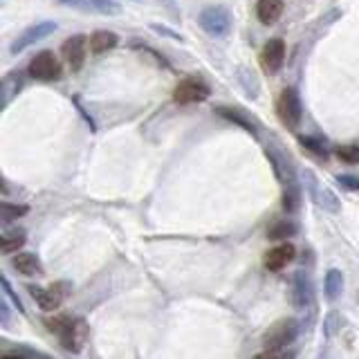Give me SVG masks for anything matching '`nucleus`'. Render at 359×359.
Listing matches in <instances>:
<instances>
[{
	"label": "nucleus",
	"instance_id": "4be33fe9",
	"mask_svg": "<svg viewBox=\"0 0 359 359\" xmlns=\"http://www.w3.org/2000/svg\"><path fill=\"white\" fill-rule=\"evenodd\" d=\"M268 155V160L272 162V168H274V173H277V177L281 180L283 184H288V182H294V171H292V166L290 162H283V157L279 153H274V151H265Z\"/></svg>",
	"mask_w": 359,
	"mask_h": 359
},
{
	"label": "nucleus",
	"instance_id": "9b49d317",
	"mask_svg": "<svg viewBox=\"0 0 359 359\" xmlns=\"http://www.w3.org/2000/svg\"><path fill=\"white\" fill-rule=\"evenodd\" d=\"M88 36L83 34H75L70 36L66 43L61 45V57L66 61V66L72 70V72H79L83 68V63H86V54H88Z\"/></svg>",
	"mask_w": 359,
	"mask_h": 359
},
{
	"label": "nucleus",
	"instance_id": "423d86ee",
	"mask_svg": "<svg viewBox=\"0 0 359 359\" xmlns=\"http://www.w3.org/2000/svg\"><path fill=\"white\" fill-rule=\"evenodd\" d=\"M277 115L279 119L288 126L290 131L299 129L301 126V117H303V105H301V97L294 88H285L281 92V97L277 101Z\"/></svg>",
	"mask_w": 359,
	"mask_h": 359
},
{
	"label": "nucleus",
	"instance_id": "f03ea898",
	"mask_svg": "<svg viewBox=\"0 0 359 359\" xmlns=\"http://www.w3.org/2000/svg\"><path fill=\"white\" fill-rule=\"evenodd\" d=\"M198 25L203 27L209 36L214 38H227L231 34V25H234V18L231 12L223 5H209L205 7L198 16Z\"/></svg>",
	"mask_w": 359,
	"mask_h": 359
},
{
	"label": "nucleus",
	"instance_id": "0eeeda50",
	"mask_svg": "<svg viewBox=\"0 0 359 359\" xmlns=\"http://www.w3.org/2000/svg\"><path fill=\"white\" fill-rule=\"evenodd\" d=\"M211 94V88L203 79L198 77H189V79H182L175 86L173 90V101L180 103V105H189V103H203L209 99Z\"/></svg>",
	"mask_w": 359,
	"mask_h": 359
},
{
	"label": "nucleus",
	"instance_id": "5701e85b",
	"mask_svg": "<svg viewBox=\"0 0 359 359\" xmlns=\"http://www.w3.org/2000/svg\"><path fill=\"white\" fill-rule=\"evenodd\" d=\"M216 112H218L223 119H227V122H231V124L240 126L242 131H247V133H251V135H256L254 124H251L247 117H242V115H240L236 108H225V105H216Z\"/></svg>",
	"mask_w": 359,
	"mask_h": 359
},
{
	"label": "nucleus",
	"instance_id": "aec40b11",
	"mask_svg": "<svg viewBox=\"0 0 359 359\" xmlns=\"http://www.w3.org/2000/svg\"><path fill=\"white\" fill-rule=\"evenodd\" d=\"M0 355L7 357V359H47V353H41L36 348H29L25 344H16L14 348L3 346L0 348Z\"/></svg>",
	"mask_w": 359,
	"mask_h": 359
},
{
	"label": "nucleus",
	"instance_id": "a211bd4d",
	"mask_svg": "<svg viewBox=\"0 0 359 359\" xmlns=\"http://www.w3.org/2000/svg\"><path fill=\"white\" fill-rule=\"evenodd\" d=\"M25 229H12V231H5L3 236H0V251L3 254H16V251L25 245Z\"/></svg>",
	"mask_w": 359,
	"mask_h": 359
},
{
	"label": "nucleus",
	"instance_id": "cd10ccee",
	"mask_svg": "<svg viewBox=\"0 0 359 359\" xmlns=\"http://www.w3.org/2000/svg\"><path fill=\"white\" fill-rule=\"evenodd\" d=\"M342 323H344V316L339 312H330L328 316H325V321H323L325 337H335L337 332L342 330Z\"/></svg>",
	"mask_w": 359,
	"mask_h": 359
},
{
	"label": "nucleus",
	"instance_id": "f257e3e1",
	"mask_svg": "<svg viewBox=\"0 0 359 359\" xmlns=\"http://www.w3.org/2000/svg\"><path fill=\"white\" fill-rule=\"evenodd\" d=\"M299 332H301L299 319H281L274 325H270V330L263 337L265 353H261L258 357H290L292 353H285V348L297 342Z\"/></svg>",
	"mask_w": 359,
	"mask_h": 359
},
{
	"label": "nucleus",
	"instance_id": "b1692460",
	"mask_svg": "<svg viewBox=\"0 0 359 359\" xmlns=\"http://www.w3.org/2000/svg\"><path fill=\"white\" fill-rule=\"evenodd\" d=\"M29 214V207L27 205H16V203H5L0 205V220H3V225H9L14 223V220L23 218Z\"/></svg>",
	"mask_w": 359,
	"mask_h": 359
},
{
	"label": "nucleus",
	"instance_id": "7c9ffc66",
	"mask_svg": "<svg viewBox=\"0 0 359 359\" xmlns=\"http://www.w3.org/2000/svg\"><path fill=\"white\" fill-rule=\"evenodd\" d=\"M337 182L344 189H351V191H359V177L355 175H337Z\"/></svg>",
	"mask_w": 359,
	"mask_h": 359
},
{
	"label": "nucleus",
	"instance_id": "7ed1b4c3",
	"mask_svg": "<svg viewBox=\"0 0 359 359\" xmlns=\"http://www.w3.org/2000/svg\"><path fill=\"white\" fill-rule=\"evenodd\" d=\"M290 303L299 312H314V281L308 270L294 272L290 285Z\"/></svg>",
	"mask_w": 359,
	"mask_h": 359
},
{
	"label": "nucleus",
	"instance_id": "2f4dec72",
	"mask_svg": "<svg viewBox=\"0 0 359 359\" xmlns=\"http://www.w3.org/2000/svg\"><path fill=\"white\" fill-rule=\"evenodd\" d=\"M151 29H153V31H157V34H162V36L173 38V41H184V38H182V34H177V31L168 29V27H164V25H151Z\"/></svg>",
	"mask_w": 359,
	"mask_h": 359
},
{
	"label": "nucleus",
	"instance_id": "6ab92c4d",
	"mask_svg": "<svg viewBox=\"0 0 359 359\" xmlns=\"http://www.w3.org/2000/svg\"><path fill=\"white\" fill-rule=\"evenodd\" d=\"M297 234H299V225L290 218L277 220V223L270 225V229H268V238L270 240H285V238H292Z\"/></svg>",
	"mask_w": 359,
	"mask_h": 359
},
{
	"label": "nucleus",
	"instance_id": "20e7f679",
	"mask_svg": "<svg viewBox=\"0 0 359 359\" xmlns=\"http://www.w3.org/2000/svg\"><path fill=\"white\" fill-rule=\"evenodd\" d=\"M29 297L38 303V308L43 312H57L61 308V303L66 301L68 292H70V283L68 281H57L52 283L50 288H38V285H27Z\"/></svg>",
	"mask_w": 359,
	"mask_h": 359
},
{
	"label": "nucleus",
	"instance_id": "c85d7f7f",
	"mask_svg": "<svg viewBox=\"0 0 359 359\" xmlns=\"http://www.w3.org/2000/svg\"><path fill=\"white\" fill-rule=\"evenodd\" d=\"M0 283H3V294L14 303V308L20 312V314H27L25 312V308H23V303H20V299H18V294L12 290V285H9V281H7V277H0Z\"/></svg>",
	"mask_w": 359,
	"mask_h": 359
},
{
	"label": "nucleus",
	"instance_id": "6e6552de",
	"mask_svg": "<svg viewBox=\"0 0 359 359\" xmlns=\"http://www.w3.org/2000/svg\"><path fill=\"white\" fill-rule=\"evenodd\" d=\"M59 29V25L54 23V20H38V23H34V25H29L23 34H20L14 43H12V47H9V52H12V54H20V52H25L27 47H31L34 43H38V41H43V38H47L50 34H54V31Z\"/></svg>",
	"mask_w": 359,
	"mask_h": 359
},
{
	"label": "nucleus",
	"instance_id": "39448f33",
	"mask_svg": "<svg viewBox=\"0 0 359 359\" xmlns=\"http://www.w3.org/2000/svg\"><path fill=\"white\" fill-rule=\"evenodd\" d=\"M27 72H29V77L36 81H59L63 75V66L54 52L43 50L29 61Z\"/></svg>",
	"mask_w": 359,
	"mask_h": 359
},
{
	"label": "nucleus",
	"instance_id": "ddd939ff",
	"mask_svg": "<svg viewBox=\"0 0 359 359\" xmlns=\"http://www.w3.org/2000/svg\"><path fill=\"white\" fill-rule=\"evenodd\" d=\"M294 258H297V247H294L292 242H281V245L265 251L263 265H265L270 272H281L285 265H290Z\"/></svg>",
	"mask_w": 359,
	"mask_h": 359
},
{
	"label": "nucleus",
	"instance_id": "c756f323",
	"mask_svg": "<svg viewBox=\"0 0 359 359\" xmlns=\"http://www.w3.org/2000/svg\"><path fill=\"white\" fill-rule=\"evenodd\" d=\"M68 321H70V316H66V314H61V316H50V319H45V328L59 337V335L63 332V328L68 325Z\"/></svg>",
	"mask_w": 359,
	"mask_h": 359
},
{
	"label": "nucleus",
	"instance_id": "f3484780",
	"mask_svg": "<svg viewBox=\"0 0 359 359\" xmlns=\"http://www.w3.org/2000/svg\"><path fill=\"white\" fill-rule=\"evenodd\" d=\"M344 294V272L339 270H328L323 277V297L330 303L337 301Z\"/></svg>",
	"mask_w": 359,
	"mask_h": 359
},
{
	"label": "nucleus",
	"instance_id": "473e14b6",
	"mask_svg": "<svg viewBox=\"0 0 359 359\" xmlns=\"http://www.w3.org/2000/svg\"><path fill=\"white\" fill-rule=\"evenodd\" d=\"M0 323L7 325L9 323V303H7V297L0 303Z\"/></svg>",
	"mask_w": 359,
	"mask_h": 359
},
{
	"label": "nucleus",
	"instance_id": "393cba45",
	"mask_svg": "<svg viewBox=\"0 0 359 359\" xmlns=\"http://www.w3.org/2000/svg\"><path fill=\"white\" fill-rule=\"evenodd\" d=\"M299 142H301V144L305 146V149L310 151V153H314L316 157H321V160H328L330 151H328V146H325V142H321L319 137L301 135V137H299Z\"/></svg>",
	"mask_w": 359,
	"mask_h": 359
},
{
	"label": "nucleus",
	"instance_id": "9d476101",
	"mask_svg": "<svg viewBox=\"0 0 359 359\" xmlns=\"http://www.w3.org/2000/svg\"><path fill=\"white\" fill-rule=\"evenodd\" d=\"M61 346L70 353H81L83 344L88 342V323L81 316H70L68 325L63 328V332L59 335Z\"/></svg>",
	"mask_w": 359,
	"mask_h": 359
},
{
	"label": "nucleus",
	"instance_id": "2eb2a0df",
	"mask_svg": "<svg viewBox=\"0 0 359 359\" xmlns=\"http://www.w3.org/2000/svg\"><path fill=\"white\" fill-rule=\"evenodd\" d=\"M88 43H90L92 54H103V52H110L112 47H117L119 36L115 34V31H108V29H97L90 34Z\"/></svg>",
	"mask_w": 359,
	"mask_h": 359
},
{
	"label": "nucleus",
	"instance_id": "4468645a",
	"mask_svg": "<svg viewBox=\"0 0 359 359\" xmlns=\"http://www.w3.org/2000/svg\"><path fill=\"white\" fill-rule=\"evenodd\" d=\"M12 268L23 277H41L43 274V263L34 251H16L12 258Z\"/></svg>",
	"mask_w": 359,
	"mask_h": 359
},
{
	"label": "nucleus",
	"instance_id": "a878e982",
	"mask_svg": "<svg viewBox=\"0 0 359 359\" xmlns=\"http://www.w3.org/2000/svg\"><path fill=\"white\" fill-rule=\"evenodd\" d=\"M303 186H305V191H308L310 200L316 203V198L321 193V184H319V180H316L314 171H310V168H303Z\"/></svg>",
	"mask_w": 359,
	"mask_h": 359
},
{
	"label": "nucleus",
	"instance_id": "f8f14e48",
	"mask_svg": "<svg viewBox=\"0 0 359 359\" xmlns=\"http://www.w3.org/2000/svg\"><path fill=\"white\" fill-rule=\"evenodd\" d=\"M285 63V43L281 38H270L261 50V66L268 75H277Z\"/></svg>",
	"mask_w": 359,
	"mask_h": 359
},
{
	"label": "nucleus",
	"instance_id": "dca6fc26",
	"mask_svg": "<svg viewBox=\"0 0 359 359\" xmlns=\"http://www.w3.org/2000/svg\"><path fill=\"white\" fill-rule=\"evenodd\" d=\"M285 9L283 0H258L256 3V16L263 25H274L281 18Z\"/></svg>",
	"mask_w": 359,
	"mask_h": 359
},
{
	"label": "nucleus",
	"instance_id": "bb28decb",
	"mask_svg": "<svg viewBox=\"0 0 359 359\" xmlns=\"http://www.w3.org/2000/svg\"><path fill=\"white\" fill-rule=\"evenodd\" d=\"M337 157H339L344 164H357L359 162V144L337 146Z\"/></svg>",
	"mask_w": 359,
	"mask_h": 359
},
{
	"label": "nucleus",
	"instance_id": "1a4fd4ad",
	"mask_svg": "<svg viewBox=\"0 0 359 359\" xmlns=\"http://www.w3.org/2000/svg\"><path fill=\"white\" fill-rule=\"evenodd\" d=\"M61 7L77 9L81 14H97V16H119L124 12L117 0H57Z\"/></svg>",
	"mask_w": 359,
	"mask_h": 359
},
{
	"label": "nucleus",
	"instance_id": "412c9836",
	"mask_svg": "<svg viewBox=\"0 0 359 359\" xmlns=\"http://www.w3.org/2000/svg\"><path fill=\"white\" fill-rule=\"evenodd\" d=\"M281 207H283L285 214H297V211H299V207H301V186L297 184V180L285 184Z\"/></svg>",
	"mask_w": 359,
	"mask_h": 359
}]
</instances>
